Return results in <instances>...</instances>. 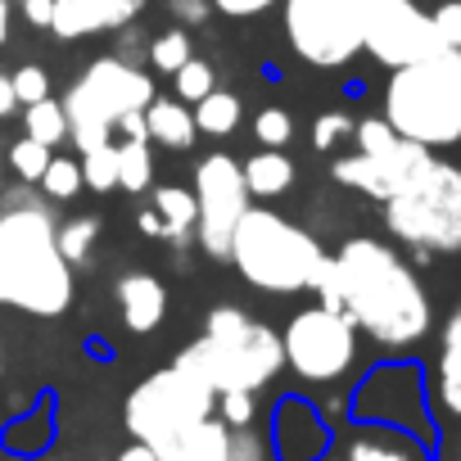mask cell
<instances>
[{
    "instance_id": "ffe728a7",
    "label": "cell",
    "mask_w": 461,
    "mask_h": 461,
    "mask_svg": "<svg viewBox=\"0 0 461 461\" xmlns=\"http://www.w3.org/2000/svg\"><path fill=\"white\" fill-rule=\"evenodd\" d=\"M145 131H149V140H158L167 149H190L199 136L194 113L181 100H158V95L145 104Z\"/></svg>"
},
{
    "instance_id": "681fc988",
    "label": "cell",
    "mask_w": 461,
    "mask_h": 461,
    "mask_svg": "<svg viewBox=\"0 0 461 461\" xmlns=\"http://www.w3.org/2000/svg\"><path fill=\"white\" fill-rule=\"evenodd\" d=\"M0 375H5V348H0Z\"/></svg>"
},
{
    "instance_id": "ee69618b",
    "label": "cell",
    "mask_w": 461,
    "mask_h": 461,
    "mask_svg": "<svg viewBox=\"0 0 461 461\" xmlns=\"http://www.w3.org/2000/svg\"><path fill=\"white\" fill-rule=\"evenodd\" d=\"M118 461H158V452L149 447V443H140V438H131L122 452H118Z\"/></svg>"
},
{
    "instance_id": "f6af8a7d",
    "label": "cell",
    "mask_w": 461,
    "mask_h": 461,
    "mask_svg": "<svg viewBox=\"0 0 461 461\" xmlns=\"http://www.w3.org/2000/svg\"><path fill=\"white\" fill-rule=\"evenodd\" d=\"M443 344H461V303H456L452 317L443 321Z\"/></svg>"
},
{
    "instance_id": "30bf717a",
    "label": "cell",
    "mask_w": 461,
    "mask_h": 461,
    "mask_svg": "<svg viewBox=\"0 0 461 461\" xmlns=\"http://www.w3.org/2000/svg\"><path fill=\"white\" fill-rule=\"evenodd\" d=\"M281 344H285V366L303 384H335L357 362L353 317L344 308H326V303H312V308L294 312L290 326L281 330Z\"/></svg>"
},
{
    "instance_id": "83f0119b",
    "label": "cell",
    "mask_w": 461,
    "mask_h": 461,
    "mask_svg": "<svg viewBox=\"0 0 461 461\" xmlns=\"http://www.w3.org/2000/svg\"><path fill=\"white\" fill-rule=\"evenodd\" d=\"M82 181L100 194H109L118 185V145H95L82 154Z\"/></svg>"
},
{
    "instance_id": "9a60e30c",
    "label": "cell",
    "mask_w": 461,
    "mask_h": 461,
    "mask_svg": "<svg viewBox=\"0 0 461 461\" xmlns=\"http://www.w3.org/2000/svg\"><path fill=\"white\" fill-rule=\"evenodd\" d=\"M272 461H321L335 443L326 416L303 402V398H281L276 402V416H272Z\"/></svg>"
},
{
    "instance_id": "b9f144b4",
    "label": "cell",
    "mask_w": 461,
    "mask_h": 461,
    "mask_svg": "<svg viewBox=\"0 0 461 461\" xmlns=\"http://www.w3.org/2000/svg\"><path fill=\"white\" fill-rule=\"evenodd\" d=\"M23 19H28L32 28H50V19H55V0H23Z\"/></svg>"
},
{
    "instance_id": "8d00e7d4",
    "label": "cell",
    "mask_w": 461,
    "mask_h": 461,
    "mask_svg": "<svg viewBox=\"0 0 461 461\" xmlns=\"http://www.w3.org/2000/svg\"><path fill=\"white\" fill-rule=\"evenodd\" d=\"M429 19H434L438 46H443V50H461V0H443Z\"/></svg>"
},
{
    "instance_id": "7402d4cb",
    "label": "cell",
    "mask_w": 461,
    "mask_h": 461,
    "mask_svg": "<svg viewBox=\"0 0 461 461\" xmlns=\"http://www.w3.org/2000/svg\"><path fill=\"white\" fill-rule=\"evenodd\" d=\"M154 212H158V221H163V240L181 245L190 230H194V217H199V208H194V190L158 185V190H154Z\"/></svg>"
},
{
    "instance_id": "5b68a950",
    "label": "cell",
    "mask_w": 461,
    "mask_h": 461,
    "mask_svg": "<svg viewBox=\"0 0 461 461\" xmlns=\"http://www.w3.org/2000/svg\"><path fill=\"white\" fill-rule=\"evenodd\" d=\"M230 263L236 272L267 294H299L312 285V272L321 263V245L303 226L272 208H254L240 217L236 236H230Z\"/></svg>"
},
{
    "instance_id": "4fadbf2b",
    "label": "cell",
    "mask_w": 461,
    "mask_h": 461,
    "mask_svg": "<svg viewBox=\"0 0 461 461\" xmlns=\"http://www.w3.org/2000/svg\"><path fill=\"white\" fill-rule=\"evenodd\" d=\"M362 50L371 59H380L384 68H407L438 46V32H434V19L416 5V0H375L371 5V19H366V41Z\"/></svg>"
},
{
    "instance_id": "ac0fdd59",
    "label": "cell",
    "mask_w": 461,
    "mask_h": 461,
    "mask_svg": "<svg viewBox=\"0 0 461 461\" xmlns=\"http://www.w3.org/2000/svg\"><path fill=\"white\" fill-rule=\"evenodd\" d=\"M339 461H425V443L393 425H362L344 438Z\"/></svg>"
},
{
    "instance_id": "1f68e13d",
    "label": "cell",
    "mask_w": 461,
    "mask_h": 461,
    "mask_svg": "<svg viewBox=\"0 0 461 461\" xmlns=\"http://www.w3.org/2000/svg\"><path fill=\"white\" fill-rule=\"evenodd\" d=\"M254 136L263 140V149H285V145H290V136H294V118H290L285 109L267 104V109L254 118Z\"/></svg>"
},
{
    "instance_id": "f35d334b",
    "label": "cell",
    "mask_w": 461,
    "mask_h": 461,
    "mask_svg": "<svg viewBox=\"0 0 461 461\" xmlns=\"http://www.w3.org/2000/svg\"><path fill=\"white\" fill-rule=\"evenodd\" d=\"M14 91H19V104H37V100H46V95H50V77H46V68L23 64V68L14 73Z\"/></svg>"
},
{
    "instance_id": "44dd1931",
    "label": "cell",
    "mask_w": 461,
    "mask_h": 461,
    "mask_svg": "<svg viewBox=\"0 0 461 461\" xmlns=\"http://www.w3.org/2000/svg\"><path fill=\"white\" fill-rule=\"evenodd\" d=\"M245 185H249V194H258V199L285 194V190L294 185V158H290L285 149H263V154H254V158L245 163Z\"/></svg>"
},
{
    "instance_id": "484cf974",
    "label": "cell",
    "mask_w": 461,
    "mask_h": 461,
    "mask_svg": "<svg viewBox=\"0 0 461 461\" xmlns=\"http://www.w3.org/2000/svg\"><path fill=\"white\" fill-rule=\"evenodd\" d=\"M194 127L208 131V136H226L240 127V100L230 91H208L199 104H194Z\"/></svg>"
},
{
    "instance_id": "9c48e42d",
    "label": "cell",
    "mask_w": 461,
    "mask_h": 461,
    "mask_svg": "<svg viewBox=\"0 0 461 461\" xmlns=\"http://www.w3.org/2000/svg\"><path fill=\"white\" fill-rule=\"evenodd\" d=\"M290 46L312 68H344L362 41L375 0H281Z\"/></svg>"
},
{
    "instance_id": "836d02e7",
    "label": "cell",
    "mask_w": 461,
    "mask_h": 461,
    "mask_svg": "<svg viewBox=\"0 0 461 461\" xmlns=\"http://www.w3.org/2000/svg\"><path fill=\"white\" fill-rule=\"evenodd\" d=\"M41 185H46L50 199H73V194L86 185V181H82V163H73V158H50Z\"/></svg>"
},
{
    "instance_id": "f1b7e54d",
    "label": "cell",
    "mask_w": 461,
    "mask_h": 461,
    "mask_svg": "<svg viewBox=\"0 0 461 461\" xmlns=\"http://www.w3.org/2000/svg\"><path fill=\"white\" fill-rule=\"evenodd\" d=\"M194 50H190V32L185 28H167L163 37H154V46H149V64L158 68V73H176L185 59H190Z\"/></svg>"
},
{
    "instance_id": "4316f807",
    "label": "cell",
    "mask_w": 461,
    "mask_h": 461,
    "mask_svg": "<svg viewBox=\"0 0 461 461\" xmlns=\"http://www.w3.org/2000/svg\"><path fill=\"white\" fill-rule=\"evenodd\" d=\"M95 240H100V217L82 212V217H68V221H59V249H64V258H68L73 267H82V263L91 258Z\"/></svg>"
},
{
    "instance_id": "c3c4849f",
    "label": "cell",
    "mask_w": 461,
    "mask_h": 461,
    "mask_svg": "<svg viewBox=\"0 0 461 461\" xmlns=\"http://www.w3.org/2000/svg\"><path fill=\"white\" fill-rule=\"evenodd\" d=\"M452 461H461V429H456V443H452Z\"/></svg>"
},
{
    "instance_id": "277c9868",
    "label": "cell",
    "mask_w": 461,
    "mask_h": 461,
    "mask_svg": "<svg viewBox=\"0 0 461 461\" xmlns=\"http://www.w3.org/2000/svg\"><path fill=\"white\" fill-rule=\"evenodd\" d=\"M384 118L398 136L443 149L461 140V50H434L407 68H393L384 86Z\"/></svg>"
},
{
    "instance_id": "60d3db41",
    "label": "cell",
    "mask_w": 461,
    "mask_h": 461,
    "mask_svg": "<svg viewBox=\"0 0 461 461\" xmlns=\"http://www.w3.org/2000/svg\"><path fill=\"white\" fill-rule=\"evenodd\" d=\"M272 5H276V0H212V10L226 14V19H254V14H263Z\"/></svg>"
},
{
    "instance_id": "8fae6325",
    "label": "cell",
    "mask_w": 461,
    "mask_h": 461,
    "mask_svg": "<svg viewBox=\"0 0 461 461\" xmlns=\"http://www.w3.org/2000/svg\"><path fill=\"white\" fill-rule=\"evenodd\" d=\"M194 230L199 249L208 258H230V236H236L240 217L249 212V185H245V163L230 154H208L194 167Z\"/></svg>"
},
{
    "instance_id": "ba28073f",
    "label": "cell",
    "mask_w": 461,
    "mask_h": 461,
    "mask_svg": "<svg viewBox=\"0 0 461 461\" xmlns=\"http://www.w3.org/2000/svg\"><path fill=\"white\" fill-rule=\"evenodd\" d=\"M217 416V393L194 380L190 371H181L176 362L145 375L131 393H127V407H122V420H127V434L158 447L176 434H185L190 425Z\"/></svg>"
},
{
    "instance_id": "603a6c76",
    "label": "cell",
    "mask_w": 461,
    "mask_h": 461,
    "mask_svg": "<svg viewBox=\"0 0 461 461\" xmlns=\"http://www.w3.org/2000/svg\"><path fill=\"white\" fill-rule=\"evenodd\" d=\"M118 185L140 194L154 185V154H149V136H127L118 145Z\"/></svg>"
},
{
    "instance_id": "e0dca14e",
    "label": "cell",
    "mask_w": 461,
    "mask_h": 461,
    "mask_svg": "<svg viewBox=\"0 0 461 461\" xmlns=\"http://www.w3.org/2000/svg\"><path fill=\"white\" fill-rule=\"evenodd\" d=\"M113 294H118V308H122V321H127L131 335H149V330L163 326V317H167V290H163L158 276L127 272V276H118V290Z\"/></svg>"
},
{
    "instance_id": "7c38bea8",
    "label": "cell",
    "mask_w": 461,
    "mask_h": 461,
    "mask_svg": "<svg viewBox=\"0 0 461 461\" xmlns=\"http://www.w3.org/2000/svg\"><path fill=\"white\" fill-rule=\"evenodd\" d=\"M353 416L366 425H393L425 447L434 443V416L425 398V380L416 366H380L366 375V384L353 393Z\"/></svg>"
},
{
    "instance_id": "52a82bcc",
    "label": "cell",
    "mask_w": 461,
    "mask_h": 461,
    "mask_svg": "<svg viewBox=\"0 0 461 461\" xmlns=\"http://www.w3.org/2000/svg\"><path fill=\"white\" fill-rule=\"evenodd\" d=\"M154 100V82L127 64V59H95L64 95V109H68V136L73 145L86 154L95 145H109V131L127 118V113H140L145 104Z\"/></svg>"
},
{
    "instance_id": "7dc6e473",
    "label": "cell",
    "mask_w": 461,
    "mask_h": 461,
    "mask_svg": "<svg viewBox=\"0 0 461 461\" xmlns=\"http://www.w3.org/2000/svg\"><path fill=\"white\" fill-rule=\"evenodd\" d=\"M136 221H140V230H149V236H163V221H158V212H154V208H149V212H140Z\"/></svg>"
},
{
    "instance_id": "2e32d148",
    "label": "cell",
    "mask_w": 461,
    "mask_h": 461,
    "mask_svg": "<svg viewBox=\"0 0 461 461\" xmlns=\"http://www.w3.org/2000/svg\"><path fill=\"white\" fill-rule=\"evenodd\" d=\"M136 14H140V0H55L50 32L64 41H82V37L118 32Z\"/></svg>"
},
{
    "instance_id": "cb8c5ba5",
    "label": "cell",
    "mask_w": 461,
    "mask_h": 461,
    "mask_svg": "<svg viewBox=\"0 0 461 461\" xmlns=\"http://www.w3.org/2000/svg\"><path fill=\"white\" fill-rule=\"evenodd\" d=\"M434 402L443 416L461 420V344H443L434 362Z\"/></svg>"
},
{
    "instance_id": "d6a6232c",
    "label": "cell",
    "mask_w": 461,
    "mask_h": 461,
    "mask_svg": "<svg viewBox=\"0 0 461 461\" xmlns=\"http://www.w3.org/2000/svg\"><path fill=\"white\" fill-rule=\"evenodd\" d=\"M353 140H357L362 154H389L402 136L393 131L389 118H362V122H353Z\"/></svg>"
},
{
    "instance_id": "e575fe53",
    "label": "cell",
    "mask_w": 461,
    "mask_h": 461,
    "mask_svg": "<svg viewBox=\"0 0 461 461\" xmlns=\"http://www.w3.org/2000/svg\"><path fill=\"white\" fill-rule=\"evenodd\" d=\"M258 393H245V389H230V393H217V416L230 425V429H245V425H254V416H258V402H254Z\"/></svg>"
},
{
    "instance_id": "6da1fadb",
    "label": "cell",
    "mask_w": 461,
    "mask_h": 461,
    "mask_svg": "<svg viewBox=\"0 0 461 461\" xmlns=\"http://www.w3.org/2000/svg\"><path fill=\"white\" fill-rule=\"evenodd\" d=\"M339 272V308L353 317V326L375 339L380 348H416L429 335V294L416 281V272L389 249L384 240L353 236L335 254Z\"/></svg>"
},
{
    "instance_id": "7bdbcfd3",
    "label": "cell",
    "mask_w": 461,
    "mask_h": 461,
    "mask_svg": "<svg viewBox=\"0 0 461 461\" xmlns=\"http://www.w3.org/2000/svg\"><path fill=\"white\" fill-rule=\"evenodd\" d=\"M19 109V91H14V77L0 73V118H10Z\"/></svg>"
},
{
    "instance_id": "7a4b0ae2",
    "label": "cell",
    "mask_w": 461,
    "mask_h": 461,
    "mask_svg": "<svg viewBox=\"0 0 461 461\" xmlns=\"http://www.w3.org/2000/svg\"><path fill=\"white\" fill-rule=\"evenodd\" d=\"M0 303L32 317H59L73 303V263L46 203L19 199L0 212Z\"/></svg>"
},
{
    "instance_id": "d4e9b609",
    "label": "cell",
    "mask_w": 461,
    "mask_h": 461,
    "mask_svg": "<svg viewBox=\"0 0 461 461\" xmlns=\"http://www.w3.org/2000/svg\"><path fill=\"white\" fill-rule=\"evenodd\" d=\"M23 122H28V136L32 140H41V145H59V140H68V109H64V100H37V104H28L23 109Z\"/></svg>"
},
{
    "instance_id": "f546056e",
    "label": "cell",
    "mask_w": 461,
    "mask_h": 461,
    "mask_svg": "<svg viewBox=\"0 0 461 461\" xmlns=\"http://www.w3.org/2000/svg\"><path fill=\"white\" fill-rule=\"evenodd\" d=\"M172 82H176V100H185V104H199L208 91H217V86H212V68H208L203 59H194V55L172 73Z\"/></svg>"
},
{
    "instance_id": "bcb514c9",
    "label": "cell",
    "mask_w": 461,
    "mask_h": 461,
    "mask_svg": "<svg viewBox=\"0 0 461 461\" xmlns=\"http://www.w3.org/2000/svg\"><path fill=\"white\" fill-rule=\"evenodd\" d=\"M10 23H14V10H10V0H0V46L10 41Z\"/></svg>"
},
{
    "instance_id": "3957f363",
    "label": "cell",
    "mask_w": 461,
    "mask_h": 461,
    "mask_svg": "<svg viewBox=\"0 0 461 461\" xmlns=\"http://www.w3.org/2000/svg\"><path fill=\"white\" fill-rule=\"evenodd\" d=\"M176 366L203 380L212 393L245 389L258 393L285 371V344L272 326L254 321L245 308H212L203 321V335L176 353Z\"/></svg>"
},
{
    "instance_id": "5bb4252c",
    "label": "cell",
    "mask_w": 461,
    "mask_h": 461,
    "mask_svg": "<svg viewBox=\"0 0 461 461\" xmlns=\"http://www.w3.org/2000/svg\"><path fill=\"white\" fill-rule=\"evenodd\" d=\"M434 149H425V145H416V140H398L389 154H348V158H335V181L339 185H348V190H362V194H371V199H393L416 172H420V163L429 158Z\"/></svg>"
},
{
    "instance_id": "d6986e66",
    "label": "cell",
    "mask_w": 461,
    "mask_h": 461,
    "mask_svg": "<svg viewBox=\"0 0 461 461\" xmlns=\"http://www.w3.org/2000/svg\"><path fill=\"white\" fill-rule=\"evenodd\" d=\"M154 452H158V461H226V452H230V425L221 416H208V420L190 425L185 434L158 443Z\"/></svg>"
},
{
    "instance_id": "4dcf8cb0",
    "label": "cell",
    "mask_w": 461,
    "mask_h": 461,
    "mask_svg": "<svg viewBox=\"0 0 461 461\" xmlns=\"http://www.w3.org/2000/svg\"><path fill=\"white\" fill-rule=\"evenodd\" d=\"M50 145H41V140H32V136H23L14 149H10V167L23 176V181H41L46 176V167H50Z\"/></svg>"
},
{
    "instance_id": "74e56055",
    "label": "cell",
    "mask_w": 461,
    "mask_h": 461,
    "mask_svg": "<svg viewBox=\"0 0 461 461\" xmlns=\"http://www.w3.org/2000/svg\"><path fill=\"white\" fill-rule=\"evenodd\" d=\"M344 136H353V118L339 113V109H335V113H321V118L312 122V145H317V149H335Z\"/></svg>"
},
{
    "instance_id": "ab89813d",
    "label": "cell",
    "mask_w": 461,
    "mask_h": 461,
    "mask_svg": "<svg viewBox=\"0 0 461 461\" xmlns=\"http://www.w3.org/2000/svg\"><path fill=\"white\" fill-rule=\"evenodd\" d=\"M167 14L176 19V28H199L212 14V0H167Z\"/></svg>"
},
{
    "instance_id": "8992f818",
    "label": "cell",
    "mask_w": 461,
    "mask_h": 461,
    "mask_svg": "<svg viewBox=\"0 0 461 461\" xmlns=\"http://www.w3.org/2000/svg\"><path fill=\"white\" fill-rule=\"evenodd\" d=\"M384 226L416 258L461 249V167L429 154L420 172L384 199Z\"/></svg>"
},
{
    "instance_id": "d590c367",
    "label": "cell",
    "mask_w": 461,
    "mask_h": 461,
    "mask_svg": "<svg viewBox=\"0 0 461 461\" xmlns=\"http://www.w3.org/2000/svg\"><path fill=\"white\" fill-rule=\"evenodd\" d=\"M226 461H272V443H267V434H258L254 425L230 429V452H226Z\"/></svg>"
}]
</instances>
